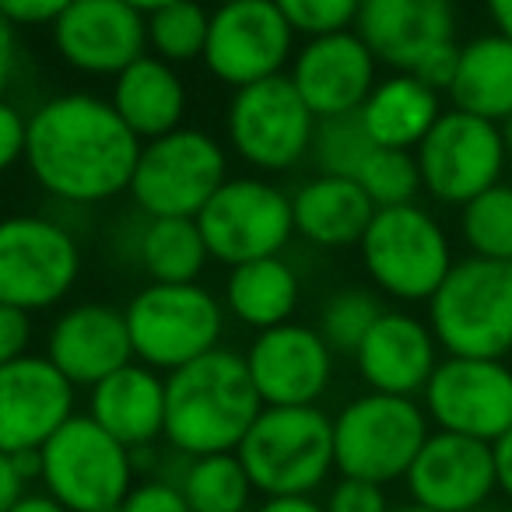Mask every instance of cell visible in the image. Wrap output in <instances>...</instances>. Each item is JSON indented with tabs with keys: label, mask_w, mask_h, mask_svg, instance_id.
<instances>
[{
	"label": "cell",
	"mask_w": 512,
	"mask_h": 512,
	"mask_svg": "<svg viewBox=\"0 0 512 512\" xmlns=\"http://www.w3.org/2000/svg\"><path fill=\"white\" fill-rule=\"evenodd\" d=\"M137 155L141 137L99 95H53L25 123L22 162L60 204L92 207L116 200L130 190Z\"/></svg>",
	"instance_id": "1"
},
{
	"label": "cell",
	"mask_w": 512,
	"mask_h": 512,
	"mask_svg": "<svg viewBox=\"0 0 512 512\" xmlns=\"http://www.w3.org/2000/svg\"><path fill=\"white\" fill-rule=\"evenodd\" d=\"M264 411L239 351L214 348L165 372V435L179 456L235 453Z\"/></svg>",
	"instance_id": "2"
},
{
	"label": "cell",
	"mask_w": 512,
	"mask_h": 512,
	"mask_svg": "<svg viewBox=\"0 0 512 512\" xmlns=\"http://www.w3.org/2000/svg\"><path fill=\"white\" fill-rule=\"evenodd\" d=\"M428 306V327L446 355L505 358L512 351V260H453Z\"/></svg>",
	"instance_id": "3"
},
{
	"label": "cell",
	"mask_w": 512,
	"mask_h": 512,
	"mask_svg": "<svg viewBox=\"0 0 512 512\" xmlns=\"http://www.w3.org/2000/svg\"><path fill=\"white\" fill-rule=\"evenodd\" d=\"M260 495H313L334 474V418L323 407H264L235 446Z\"/></svg>",
	"instance_id": "4"
},
{
	"label": "cell",
	"mask_w": 512,
	"mask_h": 512,
	"mask_svg": "<svg viewBox=\"0 0 512 512\" xmlns=\"http://www.w3.org/2000/svg\"><path fill=\"white\" fill-rule=\"evenodd\" d=\"M134 449L88 414H71L39 446V481L71 512H116L134 488Z\"/></svg>",
	"instance_id": "5"
},
{
	"label": "cell",
	"mask_w": 512,
	"mask_h": 512,
	"mask_svg": "<svg viewBox=\"0 0 512 512\" xmlns=\"http://www.w3.org/2000/svg\"><path fill=\"white\" fill-rule=\"evenodd\" d=\"M134 358L158 372H172L221 348L225 302L200 281L162 285L148 281L123 309Z\"/></svg>",
	"instance_id": "6"
},
{
	"label": "cell",
	"mask_w": 512,
	"mask_h": 512,
	"mask_svg": "<svg viewBox=\"0 0 512 512\" xmlns=\"http://www.w3.org/2000/svg\"><path fill=\"white\" fill-rule=\"evenodd\" d=\"M358 249L369 281L397 302H428L453 267L446 228L414 200L376 207Z\"/></svg>",
	"instance_id": "7"
},
{
	"label": "cell",
	"mask_w": 512,
	"mask_h": 512,
	"mask_svg": "<svg viewBox=\"0 0 512 512\" xmlns=\"http://www.w3.org/2000/svg\"><path fill=\"white\" fill-rule=\"evenodd\" d=\"M432 432L425 407L397 393H362L334 418V467L376 484L404 481L421 442Z\"/></svg>",
	"instance_id": "8"
},
{
	"label": "cell",
	"mask_w": 512,
	"mask_h": 512,
	"mask_svg": "<svg viewBox=\"0 0 512 512\" xmlns=\"http://www.w3.org/2000/svg\"><path fill=\"white\" fill-rule=\"evenodd\" d=\"M225 179L228 155L218 137L197 127H176L141 144L127 193L148 218H197Z\"/></svg>",
	"instance_id": "9"
},
{
	"label": "cell",
	"mask_w": 512,
	"mask_h": 512,
	"mask_svg": "<svg viewBox=\"0 0 512 512\" xmlns=\"http://www.w3.org/2000/svg\"><path fill=\"white\" fill-rule=\"evenodd\" d=\"M85 267L78 235L46 214L0 218V302L29 313L53 309L74 292Z\"/></svg>",
	"instance_id": "10"
},
{
	"label": "cell",
	"mask_w": 512,
	"mask_h": 512,
	"mask_svg": "<svg viewBox=\"0 0 512 512\" xmlns=\"http://www.w3.org/2000/svg\"><path fill=\"white\" fill-rule=\"evenodd\" d=\"M232 151L260 172H288L309 158L316 134L313 109L302 102L288 74L235 88L225 109Z\"/></svg>",
	"instance_id": "11"
},
{
	"label": "cell",
	"mask_w": 512,
	"mask_h": 512,
	"mask_svg": "<svg viewBox=\"0 0 512 512\" xmlns=\"http://www.w3.org/2000/svg\"><path fill=\"white\" fill-rule=\"evenodd\" d=\"M207 253L218 264H246L285 253L292 242V197L256 176H228L197 214Z\"/></svg>",
	"instance_id": "12"
},
{
	"label": "cell",
	"mask_w": 512,
	"mask_h": 512,
	"mask_svg": "<svg viewBox=\"0 0 512 512\" xmlns=\"http://www.w3.org/2000/svg\"><path fill=\"white\" fill-rule=\"evenodd\" d=\"M421 172V190L439 204L463 207L470 197L495 186L505 172L502 127L463 109H442L421 144L414 148Z\"/></svg>",
	"instance_id": "13"
},
{
	"label": "cell",
	"mask_w": 512,
	"mask_h": 512,
	"mask_svg": "<svg viewBox=\"0 0 512 512\" xmlns=\"http://www.w3.org/2000/svg\"><path fill=\"white\" fill-rule=\"evenodd\" d=\"M295 57V32L274 0H228L211 11L204 67L228 88L285 74Z\"/></svg>",
	"instance_id": "14"
},
{
	"label": "cell",
	"mask_w": 512,
	"mask_h": 512,
	"mask_svg": "<svg viewBox=\"0 0 512 512\" xmlns=\"http://www.w3.org/2000/svg\"><path fill=\"white\" fill-rule=\"evenodd\" d=\"M421 397L428 421L442 432L495 442L512 428V369L502 358L449 355L435 365Z\"/></svg>",
	"instance_id": "15"
},
{
	"label": "cell",
	"mask_w": 512,
	"mask_h": 512,
	"mask_svg": "<svg viewBox=\"0 0 512 512\" xmlns=\"http://www.w3.org/2000/svg\"><path fill=\"white\" fill-rule=\"evenodd\" d=\"M242 358L264 407H302L330 390L337 355L316 327L285 320L256 330Z\"/></svg>",
	"instance_id": "16"
},
{
	"label": "cell",
	"mask_w": 512,
	"mask_h": 512,
	"mask_svg": "<svg viewBox=\"0 0 512 512\" xmlns=\"http://www.w3.org/2000/svg\"><path fill=\"white\" fill-rule=\"evenodd\" d=\"M407 495L439 512H474L498 491L491 442L456 432H428L404 474Z\"/></svg>",
	"instance_id": "17"
},
{
	"label": "cell",
	"mask_w": 512,
	"mask_h": 512,
	"mask_svg": "<svg viewBox=\"0 0 512 512\" xmlns=\"http://www.w3.org/2000/svg\"><path fill=\"white\" fill-rule=\"evenodd\" d=\"M78 386L46 355H22L0 365V449L36 453L74 414Z\"/></svg>",
	"instance_id": "18"
},
{
	"label": "cell",
	"mask_w": 512,
	"mask_h": 512,
	"mask_svg": "<svg viewBox=\"0 0 512 512\" xmlns=\"http://www.w3.org/2000/svg\"><path fill=\"white\" fill-rule=\"evenodd\" d=\"M53 46L74 71L116 78L148 53V25L141 11L123 0H74L53 22Z\"/></svg>",
	"instance_id": "19"
},
{
	"label": "cell",
	"mask_w": 512,
	"mask_h": 512,
	"mask_svg": "<svg viewBox=\"0 0 512 512\" xmlns=\"http://www.w3.org/2000/svg\"><path fill=\"white\" fill-rule=\"evenodd\" d=\"M376 67L379 60L362 43V36L355 29H341L306 39V46L292 57L288 78L316 120H323V116L358 113L379 81Z\"/></svg>",
	"instance_id": "20"
},
{
	"label": "cell",
	"mask_w": 512,
	"mask_h": 512,
	"mask_svg": "<svg viewBox=\"0 0 512 512\" xmlns=\"http://www.w3.org/2000/svg\"><path fill=\"white\" fill-rule=\"evenodd\" d=\"M355 32L379 64L414 71L456 43L453 0H362Z\"/></svg>",
	"instance_id": "21"
},
{
	"label": "cell",
	"mask_w": 512,
	"mask_h": 512,
	"mask_svg": "<svg viewBox=\"0 0 512 512\" xmlns=\"http://www.w3.org/2000/svg\"><path fill=\"white\" fill-rule=\"evenodd\" d=\"M46 358L71 379L78 390H88L109 372L134 362L127 316L109 302H81L53 320L46 337Z\"/></svg>",
	"instance_id": "22"
},
{
	"label": "cell",
	"mask_w": 512,
	"mask_h": 512,
	"mask_svg": "<svg viewBox=\"0 0 512 512\" xmlns=\"http://www.w3.org/2000/svg\"><path fill=\"white\" fill-rule=\"evenodd\" d=\"M351 358L369 390L418 397L439 365V341L425 320L400 309H386Z\"/></svg>",
	"instance_id": "23"
},
{
	"label": "cell",
	"mask_w": 512,
	"mask_h": 512,
	"mask_svg": "<svg viewBox=\"0 0 512 512\" xmlns=\"http://www.w3.org/2000/svg\"><path fill=\"white\" fill-rule=\"evenodd\" d=\"M88 418L130 449L155 446L165 435V376L134 358L88 386Z\"/></svg>",
	"instance_id": "24"
},
{
	"label": "cell",
	"mask_w": 512,
	"mask_h": 512,
	"mask_svg": "<svg viewBox=\"0 0 512 512\" xmlns=\"http://www.w3.org/2000/svg\"><path fill=\"white\" fill-rule=\"evenodd\" d=\"M120 120L134 130L137 137L151 141L169 130L183 127L186 116V85L179 78L176 64L141 53L134 64H127L113 78V95H109Z\"/></svg>",
	"instance_id": "25"
},
{
	"label": "cell",
	"mask_w": 512,
	"mask_h": 512,
	"mask_svg": "<svg viewBox=\"0 0 512 512\" xmlns=\"http://www.w3.org/2000/svg\"><path fill=\"white\" fill-rule=\"evenodd\" d=\"M376 204L369 193L344 176H316L292 193V225L295 235L320 249L358 246L369 228Z\"/></svg>",
	"instance_id": "26"
},
{
	"label": "cell",
	"mask_w": 512,
	"mask_h": 512,
	"mask_svg": "<svg viewBox=\"0 0 512 512\" xmlns=\"http://www.w3.org/2000/svg\"><path fill=\"white\" fill-rule=\"evenodd\" d=\"M439 113H442L439 92L428 88L421 78H414L411 71H393L390 78L376 81L369 99L358 109L372 141L383 144V148H404V151L418 148L421 137L439 120Z\"/></svg>",
	"instance_id": "27"
},
{
	"label": "cell",
	"mask_w": 512,
	"mask_h": 512,
	"mask_svg": "<svg viewBox=\"0 0 512 512\" xmlns=\"http://www.w3.org/2000/svg\"><path fill=\"white\" fill-rule=\"evenodd\" d=\"M299 295L302 281L281 253L235 264L225 281V309L242 327L253 330H267L292 320L299 309Z\"/></svg>",
	"instance_id": "28"
},
{
	"label": "cell",
	"mask_w": 512,
	"mask_h": 512,
	"mask_svg": "<svg viewBox=\"0 0 512 512\" xmlns=\"http://www.w3.org/2000/svg\"><path fill=\"white\" fill-rule=\"evenodd\" d=\"M446 95L463 113L502 123L512 113V39L491 32L460 46Z\"/></svg>",
	"instance_id": "29"
},
{
	"label": "cell",
	"mask_w": 512,
	"mask_h": 512,
	"mask_svg": "<svg viewBox=\"0 0 512 512\" xmlns=\"http://www.w3.org/2000/svg\"><path fill=\"white\" fill-rule=\"evenodd\" d=\"M134 260L151 281L183 285L200 281L207 260V242L197 218H148L134 228Z\"/></svg>",
	"instance_id": "30"
},
{
	"label": "cell",
	"mask_w": 512,
	"mask_h": 512,
	"mask_svg": "<svg viewBox=\"0 0 512 512\" xmlns=\"http://www.w3.org/2000/svg\"><path fill=\"white\" fill-rule=\"evenodd\" d=\"M176 484L190 512H249L256 491L235 453L186 456Z\"/></svg>",
	"instance_id": "31"
},
{
	"label": "cell",
	"mask_w": 512,
	"mask_h": 512,
	"mask_svg": "<svg viewBox=\"0 0 512 512\" xmlns=\"http://www.w3.org/2000/svg\"><path fill=\"white\" fill-rule=\"evenodd\" d=\"M144 25H148V50L155 57L169 64H190L204 57L211 11L200 0H172L144 15Z\"/></svg>",
	"instance_id": "32"
},
{
	"label": "cell",
	"mask_w": 512,
	"mask_h": 512,
	"mask_svg": "<svg viewBox=\"0 0 512 512\" xmlns=\"http://www.w3.org/2000/svg\"><path fill=\"white\" fill-rule=\"evenodd\" d=\"M460 235L474 256L512 260V186L498 179L460 207Z\"/></svg>",
	"instance_id": "33"
},
{
	"label": "cell",
	"mask_w": 512,
	"mask_h": 512,
	"mask_svg": "<svg viewBox=\"0 0 512 512\" xmlns=\"http://www.w3.org/2000/svg\"><path fill=\"white\" fill-rule=\"evenodd\" d=\"M386 313L383 299L369 288H341L323 302L320 316H316V330L330 344L334 355H355L358 344L365 341V334L372 330V323Z\"/></svg>",
	"instance_id": "34"
},
{
	"label": "cell",
	"mask_w": 512,
	"mask_h": 512,
	"mask_svg": "<svg viewBox=\"0 0 512 512\" xmlns=\"http://www.w3.org/2000/svg\"><path fill=\"white\" fill-rule=\"evenodd\" d=\"M376 141L369 137L365 130L362 116L358 113H341V116H323L316 120V134H313V155L316 169L323 176H344V179H355L362 162L372 155Z\"/></svg>",
	"instance_id": "35"
},
{
	"label": "cell",
	"mask_w": 512,
	"mask_h": 512,
	"mask_svg": "<svg viewBox=\"0 0 512 512\" xmlns=\"http://www.w3.org/2000/svg\"><path fill=\"white\" fill-rule=\"evenodd\" d=\"M355 183L369 193V200L376 207L411 204V200L421 193L418 158H414V151L383 148V144H376L372 155L362 162V169H358Z\"/></svg>",
	"instance_id": "36"
},
{
	"label": "cell",
	"mask_w": 512,
	"mask_h": 512,
	"mask_svg": "<svg viewBox=\"0 0 512 512\" xmlns=\"http://www.w3.org/2000/svg\"><path fill=\"white\" fill-rule=\"evenodd\" d=\"M295 36H327V32L351 29L362 0H274Z\"/></svg>",
	"instance_id": "37"
},
{
	"label": "cell",
	"mask_w": 512,
	"mask_h": 512,
	"mask_svg": "<svg viewBox=\"0 0 512 512\" xmlns=\"http://www.w3.org/2000/svg\"><path fill=\"white\" fill-rule=\"evenodd\" d=\"M323 509L327 512H390V498H386V484L341 474L334 488H330Z\"/></svg>",
	"instance_id": "38"
},
{
	"label": "cell",
	"mask_w": 512,
	"mask_h": 512,
	"mask_svg": "<svg viewBox=\"0 0 512 512\" xmlns=\"http://www.w3.org/2000/svg\"><path fill=\"white\" fill-rule=\"evenodd\" d=\"M116 512H190L183 491L169 477H148V481H134Z\"/></svg>",
	"instance_id": "39"
},
{
	"label": "cell",
	"mask_w": 512,
	"mask_h": 512,
	"mask_svg": "<svg viewBox=\"0 0 512 512\" xmlns=\"http://www.w3.org/2000/svg\"><path fill=\"white\" fill-rule=\"evenodd\" d=\"M36 477H39V449L36 453H8V449H0V512H8L29 491V484Z\"/></svg>",
	"instance_id": "40"
},
{
	"label": "cell",
	"mask_w": 512,
	"mask_h": 512,
	"mask_svg": "<svg viewBox=\"0 0 512 512\" xmlns=\"http://www.w3.org/2000/svg\"><path fill=\"white\" fill-rule=\"evenodd\" d=\"M32 348V313L0 302V365L29 355Z\"/></svg>",
	"instance_id": "41"
},
{
	"label": "cell",
	"mask_w": 512,
	"mask_h": 512,
	"mask_svg": "<svg viewBox=\"0 0 512 512\" xmlns=\"http://www.w3.org/2000/svg\"><path fill=\"white\" fill-rule=\"evenodd\" d=\"M25 123L29 116H22V109L0 99V176L25 158Z\"/></svg>",
	"instance_id": "42"
},
{
	"label": "cell",
	"mask_w": 512,
	"mask_h": 512,
	"mask_svg": "<svg viewBox=\"0 0 512 512\" xmlns=\"http://www.w3.org/2000/svg\"><path fill=\"white\" fill-rule=\"evenodd\" d=\"M74 0H0V11L22 29V25H53Z\"/></svg>",
	"instance_id": "43"
},
{
	"label": "cell",
	"mask_w": 512,
	"mask_h": 512,
	"mask_svg": "<svg viewBox=\"0 0 512 512\" xmlns=\"http://www.w3.org/2000/svg\"><path fill=\"white\" fill-rule=\"evenodd\" d=\"M18 74V25L0 11V99Z\"/></svg>",
	"instance_id": "44"
},
{
	"label": "cell",
	"mask_w": 512,
	"mask_h": 512,
	"mask_svg": "<svg viewBox=\"0 0 512 512\" xmlns=\"http://www.w3.org/2000/svg\"><path fill=\"white\" fill-rule=\"evenodd\" d=\"M491 456H495V484H498V491H502V495L512 502V428L491 442Z\"/></svg>",
	"instance_id": "45"
},
{
	"label": "cell",
	"mask_w": 512,
	"mask_h": 512,
	"mask_svg": "<svg viewBox=\"0 0 512 512\" xmlns=\"http://www.w3.org/2000/svg\"><path fill=\"white\" fill-rule=\"evenodd\" d=\"M249 512H327L313 495H264V502Z\"/></svg>",
	"instance_id": "46"
},
{
	"label": "cell",
	"mask_w": 512,
	"mask_h": 512,
	"mask_svg": "<svg viewBox=\"0 0 512 512\" xmlns=\"http://www.w3.org/2000/svg\"><path fill=\"white\" fill-rule=\"evenodd\" d=\"M8 512H71L67 505H60L50 491H25Z\"/></svg>",
	"instance_id": "47"
},
{
	"label": "cell",
	"mask_w": 512,
	"mask_h": 512,
	"mask_svg": "<svg viewBox=\"0 0 512 512\" xmlns=\"http://www.w3.org/2000/svg\"><path fill=\"white\" fill-rule=\"evenodd\" d=\"M488 15L495 22V32H502L505 39H512V0H484Z\"/></svg>",
	"instance_id": "48"
},
{
	"label": "cell",
	"mask_w": 512,
	"mask_h": 512,
	"mask_svg": "<svg viewBox=\"0 0 512 512\" xmlns=\"http://www.w3.org/2000/svg\"><path fill=\"white\" fill-rule=\"evenodd\" d=\"M123 4H130V8H137L141 15H151V11H158L162 4H172V0H123Z\"/></svg>",
	"instance_id": "49"
},
{
	"label": "cell",
	"mask_w": 512,
	"mask_h": 512,
	"mask_svg": "<svg viewBox=\"0 0 512 512\" xmlns=\"http://www.w3.org/2000/svg\"><path fill=\"white\" fill-rule=\"evenodd\" d=\"M498 127H502V141H505V155L512 158V113L505 116L502 123H498Z\"/></svg>",
	"instance_id": "50"
},
{
	"label": "cell",
	"mask_w": 512,
	"mask_h": 512,
	"mask_svg": "<svg viewBox=\"0 0 512 512\" xmlns=\"http://www.w3.org/2000/svg\"><path fill=\"white\" fill-rule=\"evenodd\" d=\"M390 512H439V509H428V505H421V502H407V505H390Z\"/></svg>",
	"instance_id": "51"
},
{
	"label": "cell",
	"mask_w": 512,
	"mask_h": 512,
	"mask_svg": "<svg viewBox=\"0 0 512 512\" xmlns=\"http://www.w3.org/2000/svg\"><path fill=\"white\" fill-rule=\"evenodd\" d=\"M474 512H495V509H488V505H481V509H474Z\"/></svg>",
	"instance_id": "52"
},
{
	"label": "cell",
	"mask_w": 512,
	"mask_h": 512,
	"mask_svg": "<svg viewBox=\"0 0 512 512\" xmlns=\"http://www.w3.org/2000/svg\"><path fill=\"white\" fill-rule=\"evenodd\" d=\"M495 512H512V502H509V505H505V509H495Z\"/></svg>",
	"instance_id": "53"
},
{
	"label": "cell",
	"mask_w": 512,
	"mask_h": 512,
	"mask_svg": "<svg viewBox=\"0 0 512 512\" xmlns=\"http://www.w3.org/2000/svg\"><path fill=\"white\" fill-rule=\"evenodd\" d=\"M214 4H228V0H214Z\"/></svg>",
	"instance_id": "54"
}]
</instances>
